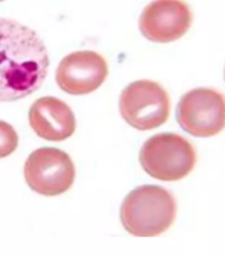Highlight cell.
Listing matches in <instances>:
<instances>
[{
	"instance_id": "277c9868",
	"label": "cell",
	"mask_w": 225,
	"mask_h": 254,
	"mask_svg": "<svg viewBox=\"0 0 225 254\" xmlns=\"http://www.w3.org/2000/svg\"><path fill=\"white\" fill-rule=\"evenodd\" d=\"M170 97L162 85L141 79L123 89L119 98L122 118L137 130L147 131L162 126L170 117Z\"/></svg>"
},
{
	"instance_id": "ba28073f",
	"label": "cell",
	"mask_w": 225,
	"mask_h": 254,
	"mask_svg": "<svg viewBox=\"0 0 225 254\" xmlns=\"http://www.w3.org/2000/svg\"><path fill=\"white\" fill-rule=\"evenodd\" d=\"M109 74L106 60L93 51L73 52L64 57L56 71L61 90L72 95H85L97 90Z\"/></svg>"
},
{
	"instance_id": "7a4b0ae2",
	"label": "cell",
	"mask_w": 225,
	"mask_h": 254,
	"mask_svg": "<svg viewBox=\"0 0 225 254\" xmlns=\"http://www.w3.org/2000/svg\"><path fill=\"white\" fill-rule=\"evenodd\" d=\"M176 217V201L159 186H141L131 190L121 206L123 228L135 237H155L170 229Z\"/></svg>"
},
{
	"instance_id": "8992f818",
	"label": "cell",
	"mask_w": 225,
	"mask_h": 254,
	"mask_svg": "<svg viewBox=\"0 0 225 254\" xmlns=\"http://www.w3.org/2000/svg\"><path fill=\"white\" fill-rule=\"evenodd\" d=\"M24 176L28 186L37 193L57 196L73 186L75 168L67 152L53 147H43L28 156Z\"/></svg>"
},
{
	"instance_id": "5b68a950",
	"label": "cell",
	"mask_w": 225,
	"mask_h": 254,
	"mask_svg": "<svg viewBox=\"0 0 225 254\" xmlns=\"http://www.w3.org/2000/svg\"><path fill=\"white\" fill-rule=\"evenodd\" d=\"M183 130L198 138H210L225 127V95L211 87H198L183 95L176 107Z\"/></svg>"
},
{
	"instance_id": "30bf717a",
	"label": "cell",
	"mask_w": 225,
	"mask_h": 254,
	"mask_svg": "<svg viewBox=\"0 0 225 254\" xmlns=\"http://www.w3.org/2000/svg\"><path fill=\"white\" fill-rule=\"evenodd\" d=\"M19 136L9 123L0 121V159L11 155L17 148Z\"/></svg>"
},
{
	"instance_id": "8fae6325",
	"label": "cell",
	"mask_w": 225,
	"mask_h": 254,
	"mask_svg": "<svg viewBox=\"0 0 225 254\" xmlns=\"http://www.w3.org/2000/svg\"><path fill=\"white\" fill-rule=\"evenodd\" d=\"M0 1H3V0H0Z\"/></svg>"
},
{
	"instance_id": "9c48e42d",
	"label": "cell",
	"mask_w": 225,
	"mask_h": 254,
	"mask_svg": "<svg viewBox=\"0 0 225 254\" xmlns=\"http://www.w3.org/2000/svg\"><path fill=\"white\" fill-rule=\"evenodd\" d=\"M29 125L40 138L61 142L75 130V117L67 103L55 97H43L29 110Z\"/></svg>"
},
{
	"instance_id": "3957f363",
	"label": "cell",
	"mask_w": 225,
	"mask_h": 254,
	"mask_svg": "<svg viewBox=\"0 0 225 254\" xmlns=\"http://www.w3.org/2000/svg\"><path fill=\"white\" fill-rule=\"evenodd\" d=\"M139 162L151 178L162 182H178L195 168L196 151L180 135L163 132L145 142L139 152Z\"/></svg>"
},
{
	"instance_id": "52a82bcc",
	"label": "cell",
	"mask_w": 225,
	"mask_h": 254,
	"mask_svg": "<svg viewBox=\"0 0 225 254\" xmlns=\"http://www.w3.org/2000/svg\"><path fill=\"white\" fill-rule=\"evenodd\" d=\"M192 19L184 0H154L139 17V31L152 43H172L186 35Z\"/></svg>"
},
{
	"instance_id": "6da1fadb",
	"label": "cell",
	"mask_w": 225,
	"mask_h": 254,
	"mask_svg": "<svg viewBox=\"0 0 225 254\" xmlns=\"http://www.w3.org/2000/svg\"><path fill=\"white\" fill-rule=\"evenodd\" d=\"M49 56L31 28L0 17V102L25 98L47 77Z\"/></svg>"
}]
</instances>
